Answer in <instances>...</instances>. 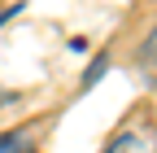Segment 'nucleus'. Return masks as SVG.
Wrapping results in <instances>:
<instances>
[{
  "label": "nucleus",
  "instance_id": "1",
  "mask_svg": "<svg viewBox=\"0 0 157 153\" xmlns=\"http://www.w3.org/2000/svg\"><path fill=\"white\" fill-rule=\"evenodd\" d=\"M109 153H157V140L148 131H127V136H118L109 144Z\"/></svg>",
  "mask_w": 157,
  "mask_h": 153
},
{
  "label": "nucleus",
  "instance_id": "4",
  "mask_svg": "<svg viewBox=\"0 0 157 153\" xmlns=\"http://www.w3.org/2000/svg\"><path fill=\"white\" fill-rule=\"evenodd\" d=\"M9 101H13V96H9V92H5V88H0V109H5V105H9Z\"/></svg>",
  "mask_w": 157,
  "mask_h": 153
},
{
  "label": "nucleus",
  "instance_id": "2",
  "mask_svg": "<svg viewBox=\"0 0 157 153\" xmlns=\"http://www.w3.org/2000/svg\"><path fill=\"white\" fill-rule=\"evenodd\" d=\"M140 66H144V74L157 83V26L144 35V44H140Z\"/></svg>",
  "mask_w": 157,
  "mask_h": 153
},
{
  "label": "nucleus",
  "instance_id": "3",
  "mask_svg": "<svg viewBox=\"0 0 157 153\" xmlns=\"http://www.w3.org/2000/svg\"><path fill=\"white\" fill-rule=\"evenodd\" d=\"M0 153H31V144H26V136H5V140H0Z\"/></svg>",
  "mask_w": 157,
  "mask_h": 153
}]
</instances>
